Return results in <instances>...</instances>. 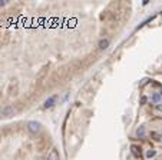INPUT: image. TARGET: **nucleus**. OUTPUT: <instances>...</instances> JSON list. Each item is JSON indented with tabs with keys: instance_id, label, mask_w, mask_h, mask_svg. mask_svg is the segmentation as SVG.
Returning <instances> with one entry per match:
<instances>
[{
	"instance_id": "nucleus-1",
	"label": "nucleus",
	"mask_w": 162,
	"mask_h": 160,
	"mask_svg": "<svg viewBox=\"0 0 162 160\" xmlns=\"http://www.w3.org/2000/svg\"><path fill=\"white\" fill-rule=\"evenodd\" d=\"M27 130L30 133H33V134H36V133L40 132V123L36 122V120H32V122L27 123Z\"/></svg>"
},
{
	"instance_id": "nucleus-2",
	"label": "nucleus",
	"mask_w": 162,
	"mask_h": 160,
	"mask_svg": "<svg viewBox=\"0 0 162 160\" xmlns=\"http://www.w3.org/2000/svg\"><path fill=\"white\" fill-rule=\"evenodd\" d=\"M14 113H16V109L13 106H5V107L2 109V116H5V117H10Z\"/></svg>"
},
{
	"instance_id": "nucleus-3",
	"label": "nucleus",
	"mask_w": 162,
	"mask_h": 160,
	"mask_svg": "<svg viewBox=\"0 0 162 160\" xmlns=\"http://www.w3.org/2000/svg\"><path fill=\"white\" fill-rule=\"evenodd\" d=\"M98 47H99L100 50H106L108 47H109V39H100L99 43H98Z\"/></svg>"
},
{
	"instance_id": "nucleus-4",
	"label": "nucleus",
	"mask_w": 162,
	"mask_h": 160,
	"mask_svg": "<svg viewBox=\"0 0 162 160\" xmlns=\"http://www.w3.org/2000/svg\"><path fill=\"white\" fill-rule=\"evenodd\" d=\"M55 102H56V96H50L49 99H46V102L43 103V107L45 109H50L55 104Z\"/></svg>"
},
{
	"instance_id": "nucleus-5",
	"label": "nucleus",
	"mask_w": 162,
	"mask_h": 160,
	"mask_svg": "<svg viewBox=\"0 0 162 160\" xmlns=\"http://www.w3.org/2000/svg\"><path fill=\"white\" fill-rule=\"evenodd\" d=\"M48 160H60V157H59V153H57L56 149L50 150V153L48 155Z\"/></svg>"
},
{
	"instance_id": "nucleus-6",
	"label": "nucleus",
	"mask_w": 162,
	"mask_h": 160,
	"mask_svg": "<svg viewBox=\"0 0 162 160\" xmlns=\"http://www.w3.org/2000/svg\"><path fill=\"white\" fill-rule=\"evenodd\" d=\"M161 100H162V93H153L151 96V102H153V103H159Z\"/></svg>"
},
{
	"instance_id": "nucleus-7",
	"label": "nucleus",
	"mask_w": 162,
	"mask_h": 160,
	"mask_svg": "<svg viewBox=\"0 0 162 160\" xmlns=\"http://www.w3.org/2000/svg\"><path fill=\"white\" fill-rule=\"evenodd\" d=\"M131 150H132L134 156H136V157H139V156H141V147H138V146H135V144H132V146H131Z\"/></svg>"
},
{
	"instance_id": "nucleus-8",
	"label": "nucleus",
	"mask_w": 162,
	"mask_h": 160,
	"mask_svg": "<svg viewBox=\"0 0 162 160\" xmlns=\"http://www.w3.org/2000/svg\"><path fill=\"white\" fill-rule=\"evenodd\" d=\"M136 136L141 137V139H142V137H145V127L139 126L138 129H136Z\"/></svg>"
},
{
	"instance_id": "nucleus-9",
	"label": "nucleus",
	"mask_w": 162,
	"mask_h": 160,
	"mask_svg": "<svg viewBox=\"0 0 162 160\" xmlns=\"http://www.w3.org/2000/svg\"><path fill=\"white\" fill-rule=\"evenodd\" d=\"M155 155H157V151H155V150H148V151H146V157H148V159L153 157Z\"/></svg>"
},
{
	"instance_id": "nucleus-10",
	"label": "nucleus",
	"mask_w": 162,
	"mask_h": 160,
	"mask_svg": "<svg viewBox=\"0 0 162 160\" xmlns=\"http://www.w3.org/2000/svg\"><path fill=\"white\" fill-rule=\"evenodd\" d=\"M152 136L157 137V140H162V136H161V134H158V133H155V132L152 133Z\"/></svg>"
},
{
	"instance_id": "nucleus-11",
	"label": "nucleus",
	"mask_w": 162,
	"mask_h": 160,
	"mask_svg": "<svg viewBox=\"0 0 162 160\" xmlns=\"http://www.w3.org/2000/svg\"><path fill=\"white\" fill-rule=\"evenodd\" d=\"M146 100H148V99H146L145 96H142V97H141V104H145V103H146Z\"/></svg>"
},
{
	"instance_id": "nucleus-12",
	"label": "nucleus",
	"mask_w": 162,
	"mask_h": 160,
	"mask_svg": "<svg viewBox=\"0 0 162 160\" xmlns=\"http://www.w3.org/2000/svg\"><path fill=\"white\" fill-rule=\"evenodd\" d=\"M6 5V0H0V6H5Z\"/></svg>"
},
{
	"instance_id": "nucleus-13",
	"label": "nucleus",
	"mask_w": 162,
	"mask_h": 160,
	"mask_svg": "<svg viewBox=\"0 0 162 160\" xmlns=\"http://www.w3.org/2000/svg\"><path fill=\"white\" fill-rule=\"evenodd\" d=\"M0 139H2V134H0Z\"/></svg>"
}]
</instances>
